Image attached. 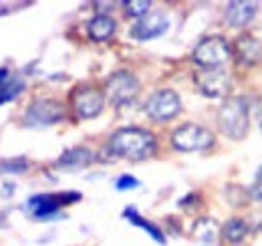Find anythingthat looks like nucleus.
Segmentation results:
<instances>
[{"label":"nucleus","instance_id":"nucleus-28","mask_svg":"<svg viewBox=\"0 0 262 246\" xmlns=\"http://www.w3.org/2000/svg\"><path fill=\"white\" fill-rule=\"evenodd\" d=\"M260 129H262V123H260Z\"/></svg>","mask_w":262,"mask_h":246},{"label":"nucleus","instance_id":"nucleus-10","mask_svg":"<svg viewBox=\"0 0 262 246\" xmlns=\"http://www.w3.org/2000/svg\"><path fill=\"white\" fill-rule=\"evenodd\" d=\"M167 29H169L167 16L162 12H151V14H145L143 18H139L131 27L129 32L135 40H151V38L162 36Z\"/></svg>","mask_w":262,"mask_h":246},{"label":"nucleus","instance_id":"nucleus-22","mask_svg":"<svg viewBox=\"0 0 262 246\" xmlns=\"http://www.w3.org/2000/svg\"><path fill=\"white\" fill-rule=\"evenodd\" d=\"M139 186V180L137 178H133V176H119L117 178V182H115V188L119 190V192H123V190H133V188H137Z\"/></svg>","mask_w":262,"mask_h":246},{"label":"nucleus","instance_id":"nucleus-21","mask_svg":"<svg viewBox=\"0 0 262 246\" xmlns=\"http://www.w3.org/2000/svg\"><path fill=\"white\" fill-rule=\"evenodd\" d=\"M25 89V83L20 81V79H12V81H8L6 85H4V89L0 91V105L2 103H6V101H12V99H16V95Z\"/></svg>","mask_w":262,"mask_h":246},{"label":"nucleus","instance_id":"nucleus-6","mask_svg":"<svg viewBox=\"0 0 262 246\" xmlns=\"http://www.w3.org/2000/svg\"><path fill=\"white\" fill-rule=\"evenodd\" d=\"M230 47L222 36L206 38L194 49V61L202 69H220V65L228 61Z\"/></svg>","mask_w":262,"mask_h":246},{"label":"nucleus","instance_id":"nucleus-19","mask_svg":"<svg viewBox=\"0 0 262 246\" xmlns=\"http://www.w3.org/2000/svg\"><path fill=\"white\" fill-rule=\"evenodd\" d=\"M123 6H125V12L129 16H137V20H139L145 14H149L151 2L149 0H127V2H123Z\"/></svg>","mask_w":262,"mask_h":246},{"label":"nucleus","instance_id":"nucleus-3","mask_svg":"<svg viewBox=\"0 0 262 246\" xmlns=\"http://www.w3.org/2000/svg\"><path fill=\"white\" fill-rule=\"evenodd\" d=\"M171 144L180 152H204L214 146V133L202 125L186 123L173 131Z\"/></svg>","mask_w":262,"mask_h":246},{"label":"nucleus","instance_id":"nucleus-17","mask_svg":"<svg viewBox=\"0 0 262 246\" xmlns=\"http://www.w3.org/2000/svg\"><path fill=\"white\" fill-rule=\"evenodd\" d=\"M250 232V226L244 218H230L222 228V238L228 244H240Z\"/></svg>","mask_w":262,"mask_h":246},{"label":"nucleus","instance_id":"nucleus-16","mask_svg":"<svg viewBox=\"0 0 262 246\" xmlns=\"http://www.w3.org/2000/svg\"><path fill=\"white\" fill-rule=\"evenodd\" d=\"M192 234H194L196 240L204 242V244H210V242H214V240L218 238V234H220V224H218L214 218H210V216H202V218L196 220V224H194V228H192Z\"/></svg>","mask_w":262,"mask_h":246},{"label":"nucleus","instance_id":"nucleus-25","mask_svg":"<svg viewBox=\"0 0 262 246\" xmlns=\"http://www.w3.org/2000/svg\"><path fill=\"white\" fill-rule=\"evenodd\" d=\"M6 83H8V69H4V67H2V69H0V91L4 89V85H6Z\"/></svg>","mask_w":262,"mask_h":246},{"label":"nucleus","instance_id":"nucleus-12","mask_svg":"<svg viewBox=\"0 0 262 246\" xmlns=\"http://www.w3.org/2000/svg\"><path fill=\"white\" fill-rule=\"evenodd\" d=\"M61 204H63L61 194H38L29 200V208L36 220H51L53 216H57Z\"/></svg>","mask_w":262,"mask_h":246},{"label":"nucleus","instance_id":"nucleus-2","mask_svg":"<svg viewBox=\"0 0 262 246\" xmlns=\"http://www.w3.org/2000/svg\"><path fill=\"white\" fill-rule=\"evenodd\" d=\"M218 127L230 139H244L248 133V101L228 97L218 109Z\"/></svg>","mask_w":262,"mask_h":246},{"label":"nucleus","instance_id":"nucleus-24","mask_svg":"<svg viewBox=\"0 0 262 246\" xmlns=\"http://www.w3.org/2000/svg\"><path fill=\"white\" fill-rule=\"evenodd\" d=\"M250 194H252V198H256V200H260L262 202V178L256 180V184H254V188L250 190Z\"/></svg>","mask_w":262,"mask_h":246},{"label":"nucleus","instance_id":"nucleus-20","mask_svg":"<svg viewBox=\"0 0 262 246\" xmlns=\"http://www.w3.org/2000/svg\"><path fill=\"white\" fill-rule=\"evenodd\" d=\"M27 168H29V161L25 157H10L0 161V172H6V174H20V172H27Z\"/></svg>","mask_w":262,"mask_h":246},{"label":"nucleus","instance_id":"nucleus-15","mask_svg":"<svg viewBox=\"0 0 262 246\" xmlns=\"http://www.w3.org/2000/svg\"><path fill=\"white\" fill-rule=\"evenodd\" d=\"M115 20L109 16V14H97L89 20L87 25V31H89V36L95 40V43H105L113 36L115 32Z\"/></svg>","mask_w":262,"mask_h":246},{"label":"nucleus","instance_id":"nucleus-27","mask_svg":"<svg viewBox=\"0 0 262 246\" xmlns=\"http://www.w3.org/2000/svg\"><path fill=\"white\" fill-rule=\"evenodd\" d=\"M0 14H2V6H0Z\"/></svg>","mask_w":262,"mask_h":246},{"label":"nucleus","instance_id":"nucleus-13","mask_svg":"<svg viewBox=\"0 0 262 246\" xmlns=\"http://www.w3.org/2000/svg\"><path fill=\"white\" fill-rule=\"evenodd\" d=\"M236 55H238V61L244 65H256L262 59L260 40L250 34H242L236 40Z\"/></svg>","mask_w":262,"mask_h":246},{"label":"nucleus","instance_id":"nucleus-8","mask_svg":"<svg viewBox=\"0 0 262 246\" xmlns=\"http://www.w3.org/2000/svg\"><path fill=\"white\" fill-rule=\"evenodd\" d=\"M107 97L115 103V105H125L139 91V81L127 73V71H119L115 75L109 77L107 81Z\"/></svg>","mask_w":262,"mask_h":246},{"label":"nucleus","instance_id":"nucleus-11","mask_svg":"<svg viewBox=\"0 0 262 246\" xmlns=\"http://www.w3.org/2000/svg\"><path fill=\"white\" fill-rule=\"evenodd\" d=\"M256 12H258V4L256 2H246V0L230 2L228 8H226V23L232 29L248 27L254 20Z\"/></svg>","mask_w":262,"mask_h":246},{"label":"nucleus","instance_id":"nucleus-7","mask_svg":"<svg viewBox=\"0 0 262 246\" xmlns=\"http://www.w3.org/2000/svg\"><path fill=\"white\" fill-rule=\"evenodd\" d=\"M73 107L79 119H93L105 107V95L93 87H81L73 95Z\"/></svg>","mask_w":262,"mask_h":246},{"label":"nucleus","instance_id":"nucleus-4","mask_svg":"<svg viewBox=\"0 0 262 246\" xmlns=\"http://www.w3.org/2000/svg\"><path fill=\"white\" fill-rule=\"evenodd\" d=\"M182 111V99L180 95L171 89H160L156 91L145 103V113L154 121H169Z\"/></svg>","mask_w":262,"mask_h":246},{"label":"nucleus","instance_id":"nucleus-26","mask_svg":"<svg viewBox=\"0 0 262 246\" xmlns=\"http://www.w3.org/2000/svg\"><path fill=\"white\" fill-rule=\"evenodd\" d=\"M14 192V184H4V188H2V196L6 198V196H10Z\"/></svg>","mask_w":262,"mask_h":246},{"label":"nucleus","instance_id":"nucleus-23","mask_svg":"<svg viewBox=\"0 0 262 246\" xmlns=\"http://www.w3.org/2000/svg\"><path fill=\"white\" fill-rule=\"evenodd\" d=\"M250 218H252V220L248 222L250 230H262V212H254Z\"/></svg>","mask_w":262,"mask_h":246},{"label":"nucleus","instance_id":"nucleus-9","mask_svg":"<svg viewBox=\"0 0 262 246\" xmlns=\"http://www.w3.org/2000/svg\"><path fill=\"white\" fill-rule=\"evenodd\" d=\"M196 85L206 97H224L230 91V75L224 69H202L196 75Z\"/></svg>","mask_w":262,"mask_h":246},{"label":"nucleus","instance_id":"nucleus-5","mask_svg":"<svg viewBox=\"0 0 262 246\" xmlns=\"http://www.w3.org/2000/svg\"><path fill=\"white\" fill-rule=\"evenodd\" d=\"M65 117V109L59 101L55 99H36L31 103V107L25 113V123L29 127H47V125H55Z\"/></svg>","mask_w":262,"mask_h":246},{"label":"nucleus","instance_id":"nucleus-14","mask_svg":"<svg viewBox=\"0 0 262 246\" xmlns=\"http://www.w3.org/2000/svg\"><path fill=\"white\" fill-rule=\"evenodd\" d=\"M93 159H95V155H93L91 150H87V148H73V150H67L65 154L57 159V166L65 168V170H79V168L91 166Z\"/></svg>","mask_w":262,"mask_h":246},{"label":"nucleus","instance_id":"nucleus-1","mask_svg":"<svg viewBox=\"0 0 262 246\" xmlns=\"http://www.w3.org/2000/svg\"><path fill=\"white\" fill-rule=\"evenodd\" d=\"M109 148H111V152L117 157L139 161V159H145V157L156 154L158 141H156L154 133L147 131V129H141V127H121V129H117L111 135Z\"/></svg>","mask_w":262,"mask_h":246},{"label":"nucleus","instance_id":"nucleus-18","mask_svg":"<svg viewBox=\"0 0 262 246\" xmlns=\"http://www.w3.org/2000/svg\"><path fill=\"white\" fill-rule=\"evenodd\" d=\"M123 218H127L131 224H133V226H139V228H143V230H145V232H147V234H149V236H151V238H154L158 244H165L164 232H162V230H160L156 224H151L149 220H145L143 216H141L139 212H137V210H135V208H131V206H129V208H125V212H123Z\"/></svg>","mask_w":262,"mask_h":246}]
</instances>
